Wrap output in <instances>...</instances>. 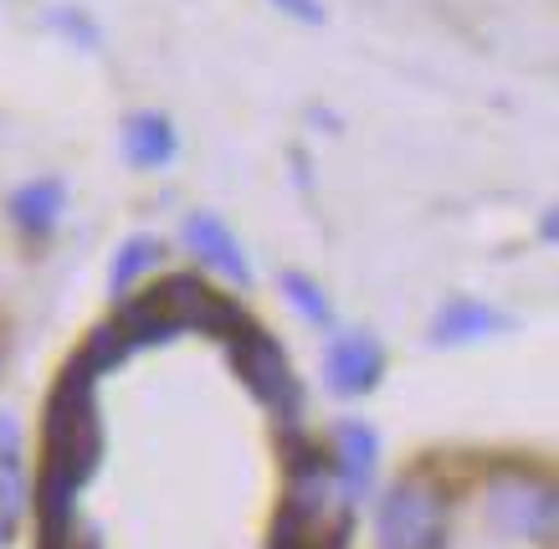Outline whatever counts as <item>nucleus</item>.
<instances>
[{
  "instance_id": "6",
  "label": "nucleus",
  "mask_w": 559,
  "mask_h": 549,
  "mask_svg": "<svg viewBox=\"0 0 559 549\" xmlns=\"http://www.w3.org/2000/svg\"><path fill=\"white\" fill-rule=\"evenodd\" d=\"M323 370H329V385L340 395H365L385 370V355H380V344L370 334H344V339H334Z\"/></svg>"
},
{
  "instance_id": "13",
  "label": "nucleus",
  "mask_w": 559,
  "mask_h": 549,
  "mask_svg": "<svg viewBox=\"0 0 559 549\" xmlns=\"http://www.w3.org/2000/svg\"><path fill=\"white\" fill-rule=\"evenodd\" d=\"M283 288H288V303L304 313L308 324H329V319H334V313H329V298H323V288L313 283V277L288 273V277H283Z\"/></svg>"
},
{
  "instance_id": "14",
  "label": "nucleus",
  "mask_w": 559,
  "mask_h": 549,
  "mask_svg": "<svg viewBox=\"0 0 559 549\" xmlns=\"http://www.w3.org/2000/svg\"><path fill=\"white\" fill-rule=\"evenodd\" d=\"M51 21H57V26H62V32H78V36H83V41H87V52H93V47H98V32H93V26H87V21L83 16H78V11H57V16H51Z\"/></svg>"
},
{
  "instance_id": "3",
  "label": "nucleus",
  "mask_w": 559,
  "mask_h": 549,
  "mask_svg": "<svg viewBox=\"0 0 559 549\" xmlns=\"http://www.w3.org/2000/svg\"><path fill=\"white\" fill-rule=\"evenodd\" d=\"M226 344H231V365H237L241 380L252 385L257 401L272 406L283 421H293V416H298V380H293V365H288V355L277 349V339H272L267 329L241 324Z\"/></svg>"
},
{
  "instance_id": "15",
  "label": "nucleus",
  "mask_w": 559,
  "mask_h": 549,
  "mask_svg": "<svg viewBox=\"0 0 559 549\" xmlns=\"http://www.w3.org/2000/svg\"><path fill=\"white\" fill-rule=\"evenodd\" d=\"M272 5H277V11H288L293 21H308V26H313V21H323L319 0H272Z\"/></svg>"
},
{
  "instance_id": "1",
  "label": "nucleus",
  "mask_w": 559,
  "mask_h": 549,
  "mask_svg": "<svg viewBox=\"0 0 559 549\" xmlns=\"http://www.w3.org/2000/svg\"><path fill=\"white\" fill-rule=\"evenodd\" d=\"M114 324L123 329V339L134 344H150V339H175V334H216V339H231L241 324H252L247 313L226 298V293H216L205 277L195 273H170L159 277V283H150L144 293H134V298H123V309Z\"/></svg>"
},
{
  "instance_id": "7",
  "label": "nucleus",
  "mask_w": 559,
  "mask_h": 549,
  "mask_svg": "<svg viewBox=\"0 0 559 549\" xmlns=\"http://www.w3.org/2000/svg\"><path fill=\"white\" fill-rule=\"evenodd\" d=\"M175 150H180V139H175L170 114L139 108V114L123 119V159H129L134 170H159V165H170Z\"/></svg>"
},
{
  "instance_id": "10",
  "label": "nucleus",
  "mask_w": 559,
  "mask_h": 549,
  "mask_svg": "<svg viewBox=\"0 0 559 549\" xmlns=\"http://www.w3.org/2000/svg\"><path fill=\"white\" fill-rule=\"evenodd\" d=\"M11 222L26 237H51L62 222V180H32L11 195Z\"/></svg>"
},
{
  "instance_id": "9",
  "label": "nucleus",
  "mask_w": 559,
  "mask_h": 549,
  "mask_svg": "<svg viewBox=\"0 0 559 549\" xmlns=\"http://www.w3.org/2000/svg\"><path fill=\"white\" fill-rule=\"evenodd\" d=\"M334 478H340L344 493H365L370 488V473H374V431L359 427V421H344L340 437H334Z\"/></svg>"
},
{
  "instance_id": "12",
  "label": "nucleus",
  "mask_w": 559,
  "mask_h": 549,
  "mask_svg": "<svg viewBox=\"0 0 559 549\" xmlns=\"http://www.w3.org/2000/svg\"><path fill=\"white\" fill-rule=\"evenodd\" d=\"M498 324L483 303H452V309L437 319V339L457 344V339H477V334H488V329Z\"/></svg>"
},
{
  "instance_id": "8",
  "label": "nucleus",
  "mask_w": 559,
  "mask_h": 549,
  "mask_svg": "<svg viewBox=\"0 0 559 549\" xmlns=\"http://www.w3.org/2000/svg\"><path fill=\"white\" fill-rule=\"evenodd\" d=\"M26 514V478H21V427L0 411V534L16 529Z\"/></svg>"
},
{
  "instance_id": "11",
  "label": "nucleus",
  "mask_w": 559,
  "mask_h": 549,
  "mask_svg": "<svg viewBox=\"0 0 559 549\" xmlns=\"http://www.w3.org/2000/svg\"><path fill=\"white\" fill-rule=\"evenodd\" d=\"M159 252H165V247H159V237H144V231L123 241L119 252H114V267H108V283H114V293H129L144 273H154Z\"/></svg>"
},
{
  "instance_id": "2",
  "label": "nucleus",
  "mask_w": 559,
  "mask_h": 549,
  "mask_svg": "<svg viewBox=\"0 0 559 549\" xmlns=\"http://www.w3.org/2000/svg\"><path fill=\"white\" fill-rule=\"evenodd\" d=\"M447 539V493L426 473H411L380 503V549H441Z\"/></svg>"
},
{
  "instance_id": "5",
  "label": "nucleus",
  "mask_w": 559,
  "mask_h": 549,
  "mask_svg": "<svg viewBox=\"0 0 559 549\" xmlns=\"http://www.w3.org/2000/svg\"><path fill=\"white\" fill-rule=\"evenodd\" d=\"M186 247L205 262V267H216V273L237 277V283H252V267H247V252H241L237 231L221 222V216H211V211H195V216H186Z\"/></svg>"
},
{
  "instance_id": "4",
  "label": "nucleus",
  "mask_w": 559,
  "mask_h": 549,
  "mask_svg": "<svg viewBox=\"0 0 559 549\" xmlns=\"http://www.w3.org/2000/svg\"><path fill=\"white\" fill-rule=\"evenodd\" d=\"M488 514L503 534L549 545V534H555V488H549V478H524V473L498 478L488 488Z\"/></svg>"
}]
</instances>
